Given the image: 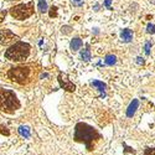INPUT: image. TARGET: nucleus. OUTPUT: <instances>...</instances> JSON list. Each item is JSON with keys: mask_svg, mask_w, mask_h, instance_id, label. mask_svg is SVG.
I'll use <instances>...</instances> for the list:
<instances>
[{"mask_svg": "<svg viewBox=\"0 0 155 155\" xmlns=\"http://www.w3.org/2000/svg\"><path fill=\"white\" fill-rule=\"evenodd\" d=\"M74 139L76 141L84 143L88 150H92L93 143L99 139V134L93 127L86 123H78L74 128Z\"/></svg>", "mask_w": 155, "mask_h": 155, "instance_id": "1", "label": "nucleus"}, {"mask_svg": "<svg viewBox=\"0 0 155 155\" xmlns=\"http://www.w3.org/2000/svg\"><path fill=\"white\" fill-rule=\"evenodd\" d=\"M30 45L22 41H16L14 45H11L6 51H5V58L14 61V62H21L25 61L30 56Z\"/></svg>", "mask_w": 155, "mask_h": 155, "instance_id": "2", "label": "nucleus"}, {"mask_svg": "<svg viewBox=\"0 0 155 155\" xmlns=\"http://www.w3.org/2000/svg\"><path fill=\"white\" fill-rule=\"evenodd\" d=\"M20 108V102L11 89L0 87V110L5 113H14Z\"/></svg>", "mask_w": 155, "mask_h": 155, "instance_id": "3", "label": "nucleus"}, {"mask_svg": "<svg viewBox=\"0 0 155 155\" xmlns=\"http://www.w3.org/2000/svg\"><path fill=\"white\" fill-rule=\"evenodd\" d=\"M31 70L28 66H20V67H12L8 71L6 76L12 82H16L19 84H25L30 81Z\"/></svg>", "mask_w": 155, "mask_h": 155, "instance_id": "4", "label": "nucleus"}, {"mask_svg": "<svg viewBox=\"0 0 155 155\" xmlns=\"http://www.w3.org/2000/svg\"><path fill=\"white\" fill-rule=\"evenodd\" d=\"M34 14V2L28 4H18L10 9V15L16 20H26Z\"/></svg>", "mask_w": 155, "mask_h": 155, "instance_id": "5", "label": "nucleus"}, {"mask_svg": "<svg viewBox=\"0 0 155 155\" xmlns=\"http://www.w3.org/2000/svg\"><path fill=\"white\" fill-rule=\"evenodd\" d=\"M19 41V36H16L14 32H11L9 29H2L0 30V44L3 46H8L10 44H15Z\"/></svg>", "mask_w": 155, "mask_h": 155, "instance_id": "6", "label": "nucleus"}, {"mask_svg": "<svg viewBox=\"0 0 155 155\" xmlns=\"http://www.w3.org/2000/svg\"><path fill=\"white\" fill-rule=\"evenodd\" d=\"M57 81L60 83V87L62 89H64V91H67V92H74L76 91V86L68 80V76L66 73L60 72L57 76Z\"/></svg>", "mask_w": 155, "mask_h": 155, "instance_id": "7", "label": "nucleus"}, {"mask_svg": "<svg viewBox=\"0 0 155 155\" xmlns=\"http://www.w3.org/2000/svg\"><path fill=\"white\" fill-rule=\"evenodd\" d=\"M91 86L92 87H94L97 91L101 93L99 96L103 98V97H106V89H107V84L106 83H103L102 81H97V80H94V81H91Z\"/></svg>", "mask_w": 155, "mask_h": 155, "instance_id": "8", "label": "nucleus"}, {"mask_svg": "<svg viewBox=\"0 0 155 155\" xmlns=\"http://www.w3.org/2000/svg\"><path fill=\"white\" fill-rule=\"evenodd\" d=\"M138 106H139V101H138V99H133L132 103L129 104L128 109H127V117L132 118L133 115L135 114V110L138 109Z\"/></svg>", "mask_w": 155, "mask_h": 155, "instance_id": "9", "label": "nucleus"}, {"mask_svg": "<svg viewBox=\"0 0 155 155\" xmlns=\"http://www.w3.org/2000/svg\"><path fill=\"white\" fill-rule=\"evenodd\" d=\"M83 42L80 37H73L72 40H71V44H70V48L72 52H76V51H78L81 47H82Z\"/></svg>", "mask_w": 155, "mask_h": 155, "instance_id": "10", "label": "nucleus"}, {"mask_svg": "<svg viewBox=\"0 0 155 155\" xmlns=\"http://www.w3.org/2000/svg\"><path fill=\"white\" fill-rule=\"evenodd\" d=\"M120 38L123 42H130L133 40V31L130 29H123L120 32Z\"/></svg>", "mask_w": 155, "mask_h": 155, "instance_id": "11", "label": "nucleus"}, {"mask_svg": "<svg viewBox=\"0 0 155 155\" xmlns=\"http://www.w3.org/2000/svg\"><path fill=\"white\" fill-rule=\"evenodd\" d=\"M104 62H106L107 66H113V64L117 63V57H115L114 55H112V54H109V55L106 56Z\"/></svg>", "mask_w": 155, "mask_h": 155, "instance_id": "12", "label": "nucleus"}, {"mask_svg": "<svg viewBox=\"0 0 155 155\" xmlns=\"http://www.w3.org/2000/svg\"><path fill=\"white\" fill-rule=\"evenodd\" d=\"M80 56H81V58L83 61H89V60H91V52H89V50L87 47L81 51V55Z\"/></svg>", "mask_w": 155, "mask_h": 155, "instance_id": "13", "label": "nucleus"}, {"mask_svg": "<svg viewBox=\"0 0 155 155\" xmlns=\"http://www.w3.org/2000/svg\"><path fill=\"white\" fill-rule=\"evenodd\" d=\"M19 133L25 138H29L30 137V129H29V127H20L19 128Z\"/></svg>", "mask_w": 155, "mask_h": 155, "instance_id": "14", "label": "nucleus"}, {"mask_svg": "<svg viewBox=\"0 0 155 155\" xmlns=\"http://www.w3.org/2000/svg\"><path fill=\"white\" fill-rule=\"evenodd\" d=\"M38 10H40L41 12L47 11V2L46 0H38Z\"/></svg>", "mask_w": 155, "mask_h": 155, "instance_id": "15", "label": "nucleus"}, {"mask_svg": "<svg viewBox=\"0 0 155 155\" xmlns=\"http://www.w3.org/2000/svg\"><path fill=\"white\" fill-rule=\"evenodd\" d=\"M48 15L50 18H56L57 16V8L56 6H52L50 9V12H48Z\"/></svg>", "mask_w": 155, "mask_h": 155, "instance_id": "16", "label": "nucleus"}, {"mask_svg": "<svg viewBox=\"0 0 155 155\" xmlns=\"http://www.w3.org/2000/svg\"><path fill=\"white\" fill-rule=\"evenodd\" d=\"M124 148H125V149H124V153H125L127 155H134V154H135V150H133L132 148L127 147L125 144H124Z\"/></svg>", "mask_w": 155, "mask_h": 155, "instance_id": "17", "label": "nucleus"}, {"mask_svg": "<svg viewBox=\"0 0 155 155\" xmlns=\"http://www.w3.org/2000/svg\"><path fill=\"white\" fill-rule=\"evenodd\" d=\"M143 155H155V148H147Z\"/></svg>", "mask_w": 155, "mask_h": 155, "instance_id": "18", "label": "nucleus"}, {"mask_svg": "<svg viewBox=\"0 0 155 155\" xmlns=\"http://www.w3.org/2000/svg\"><path fill=\"white\" fill-rule=\"evenodd\" d=\"M0 134H4V135H9L10 132H9V129L4 125H0Z\"/></svg>", "mask_w": 155, "mask_h": 155, "instance_id": "19", "label": "nucleus"}, {"mask_svg": "<svg viewBox=\"0 0 155 155\" xmlns=\"http://www.w3.org/2000/svg\"><path fill=\"white\" fill-rule=\"evenodd\" d=\"M147 32L148 34H155V25L149 24L148 26H147Z\"/></svg>", "mask_w": 155, "mask_h": 155, "instance_id": "20", "label": "nucleus"}, {"mask_svg": "<svg viewBox=\"0 0 155 155\" xmlns=\"http://www.w3.org/2000/svg\"><path fill=\"white\" fill-rule=\"evenodd\" d=\"M83 2L84 0H71L73 6H81V5H83Z\"/></svg>", "mask_w": 155, "mask_h": 155, "instance_id": "21", "label": "nucleus"}, {"mask_svg": "<svg viewBox=\"0 0 155 155\" xmlns=\"http://www.w3.org/2000/svg\"><path fill=\"white\" fill-rule=\"evenodd\" d=\"M8 14V11L6 10H0V22H3L5 20V16Z\"/></svg>", "mask_w": 155, "mask_h": 155, "instance_id": "22", "label": "nucleus"}, {"mask_svg": "<svg viewBox=\"0 0 155 155\" xmlns=\"http://www.w3.org/2000/svg\"><path fill=\"white\" fill-rule=\"evenodd\" d=\"M150 48H151V42H150V41H148V42L145 44V47H144L145 54H147V55H150Z\"/></svg>", "mask_w": 155, "mask_h": 155, "instance_id": "23", "label": "nucleus"}, {"mask_svg": "<svg viewBox=\"0 0 155 155\" xmlns=\"http://www.w3.org/2000/svg\"><path fill=\"white\" fill-rule=\"evenodd\" d=\"M61 31H62L63 34H66V35H68V34L71 32V28H70V26H62Z\"/></svg>", "mask_w": 155, "mask_h": 155, "instance_id": "24", "label": "nucleus"}, {"mask_svg": "<svg viewBox=\"0 0 155 155\" xmlns=\"http://www.w3.org/2000/svg\"><path fill=\"white\" fill-rule=\"evenodd\" d=\"M110 3H112V0H106V2H104V5H106V8H107L108 10H112V8H110Z\"/></svg>", "mask_w": 155, "mask_h": 155, "instance_id": "25", "label": "nucleus"}, {"mask_svg": "<svg viewBox=\"0 0 155 155\" xmlns=\"http://www.w3.org/2000/svg\"><path fill=\"white\" fill-rule=\"evenodd\" d=\"M137 63H138V64H144V58L138 57V58H137Z\"/></svg>", "mask_w": 155, "mask_h": 155, "instance_id": "26", "label": "nucleus"}]
</instances>
